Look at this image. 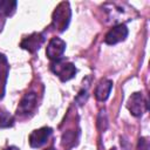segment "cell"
<instances>
[{"label":"cell","mask_w":150,"mask_h":150,"mask_svg":"<svg viewBox=\"0 0 150 150\" xmlns=\"http://www.w3.org/2000/svg\"><path fill=\"white\" fill-rule=\"evenodd\" d=\"M46 150H56V149H54L53 146H50V148H48V149H46Z\"/></svg>","instance_id":"cell-14"},{"label":"cell","mask_w":150,"mask_h":150,"mask_svg":"<svg viewBox=\"0 0 150 150\" xmlns=\"http://www.w3.org/2000/svg\"><path fill=\"white\" fill-rule=\"evenodd\" d=\"M53 134L52 128L49 127H42L40 129H36L34 131L30 132L29 135V144L32 148H40L42 146L48 138L50 137V135Z\"/></svg>","instance_id":"cell-6"},{"label":"cell","mask_w":150,"mask_h":150,"mask_svg":"<svg viewBox=\"0 0 150 150\" xmlns=\"http://www.w3.org/2000/svg\"><path fill=\"white\" fill-rule=\"evenodd\" d=\"M16 1L12 0H0V15L9 16L15 12Z\"/></svg>","instance_id":"cell-10"},{"label":"cell","mask_w":150,"mask_h":150,"mask_svg":"<svg viewBox=\"0 0 150 150\" xmlns=\"http://www.w3.org/2000/svg\"><path fill=\"white\" fill-rule=\"evenodd\" d=\"M70 16H71V11L69 7V2L63 1L59 4V6L55 8L53 13V19H52L53 27L59 32L66 30L70 22Z\"/></svg>","instance_id":"cell-1"},{"label":"cell","mask_w":150,"mask_h":150,"mask_svg":"<svg viewBox=\"0 0 150 150\" xmlns=\"http://www.w3.org/2000/svg\"><path fill=\"white\" fill-rule=\"evenodd\" d=\"M110 150H116V149H115V148H112V149H110Z\"/></svg>","instance_id":"cell-15"},{"label":"cell","mask_w":150,"mask_h":150,"mask_svg":"<svg viewBox=\"0 0 150 150\" xmlns=\"http://www.w3.org/2000/svg\"><path fill=\"white\" fill-rule=\"evenodd\" d=\"M66 50V42L60 38H52L47 45L46 55L53 61H57L62 57Z\"/></svg>","instance_id":"cell-3"},{"label":"cell","mask_w":150,"mask_h":150,"mask_svg":"<svg viewBox=\"0 0 150 150\" xmlns=\"http://www.w3.org/2000/svg\"><path fill=\"white\" fill-rule=\"evenodd\" d=\"M14 124V117L6 110H0V128H9Z\"/></svg>","instance_id":"cell-11"},{"label":"cell","mask_w":150,"mask_h":150,"mask_svg":"<svg viewBox=\"0 0 150 150\" xmlns=\"http://www.w3.org/2000/svg\"><path fill=\"white\" fill-rule=\"evenodd\" d=\"M111 88H112V81L110 80H107V79H103L98 82L96 89H95V97L96 100L98 101H105L109 95H110V91H111Z\"/></svg>","instance_id":"cell-9"},{"label":"cell","mask_w":150,"mask_h":150,"mask_svg":"<svg viewBox=\"0 0 150 150\" xmlns=\"http://www.w3.org/2000/svg\"><path fill=\"white\" fill-rule=\"evenodd\" d=\"M35 104H36V95L34 93L26 94L22 97L21 102L19 103V107L16 110L18 115H27L35 108Z\"/></svg>","instance_id":"cell-8"},{"label":"cell","mask_w":150,"mask_h":150,"mask_svg":"<svg viewBox=\"0 0 150 150\" xmlns=\"http://www.w3.org/2000/svg\"><path fill=\"white\" fill-rule=\"evenodd\" d=\"M128 28L124 23H118L116 26H114L107 34L104 38V42L107 45H116L121 41H124L128 36Z\"/></svg>","instance_id":"cell-4"},{"label":"cell","mask_w":150,"mask_h":150,"mask_svg":"<svg viewBox=\"0 0 150 150\" xmlns=\"http://www.w3.org/2000/svg\"><path fill=\"white\" fill-rule=\"evenodd\" d=\"M0 62H6V57L2 54H0Z\"/></svg>","instance_id":"cell-13"},{"label":"cell","mask_w":150,"mask_h":150,"mask_svg":"<svg viewBox=\"0 0 150 150\" xmlns=\"http://www.w3.org/2000/svg\"><path fill=\"white\" fill-rule=\"evenodd\" d=\"M43 42H45V35L42 33L35 32V33H32L30 35L26 36L21 41L20 47L26 49V50H28L29 53H34L42 46Z\"/></svg>","instance_id":"cell-7"},{"label":"cell","mask_w":150,"mask_h":150,"mask_svg":"<svg viewBox=\"0 0 150 150\" xmlns=\"http://www.w3.org/2000/svg\"><path fill=\"white\" fill-rule=\"evenodd\" d=\"M50 69L55 75H57L60 77V80L62 82H66V81H69L70 79H73L77 71L76 67L71 62H66L61 59L57 61H54L50 66Z\"/></svg>","instance_id":"cell-2"},{"label":"cell","mask_w":150,"mask_h":150,"mask_svg":"<svg viewBox=\"0 0 150 150\" xmlns=\"http://www.w3.org/2000/svg\"><path fill=\"white\" fill-rule=\"evenodd\" d=\"M127 108L134 116H141L146 110V101L141 93H134L127 103Z\"/></svg>","instance_id":"cell-5"},{"label":"cell","mask_w":150,"mask_h":150,"mask_svg":"<svg viewBox=\"0 0 150 150\" xmlns=\"http://www.w3.org/2000/svg\"><path fill=\"white\" fill-rule=\"evenodd\" d=\"M5 150H20L18 146H15V145H11V146H8V148H6Z\"/></svg>","instance_id":"cell-12"}]
</instances>
